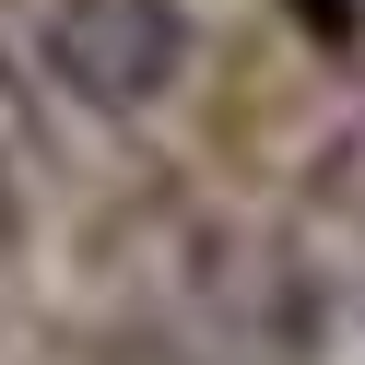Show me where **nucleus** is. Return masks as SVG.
<instances>
[{"mask_svg":"<svg viewBox=\"0 0 365 365\" xmlns=\"http://www.w3.org/2000/svg\"><path fill=\"white\" fill-rule=\"evenodd\" d=\"M36 59L71 106H153L177 71H189V12L177 0H48V24H36Z\"/></svg>","mask_w":365,"mask_h":365,"instance_id":"f257e3e1","label":"nucleus"}]
</instances>
